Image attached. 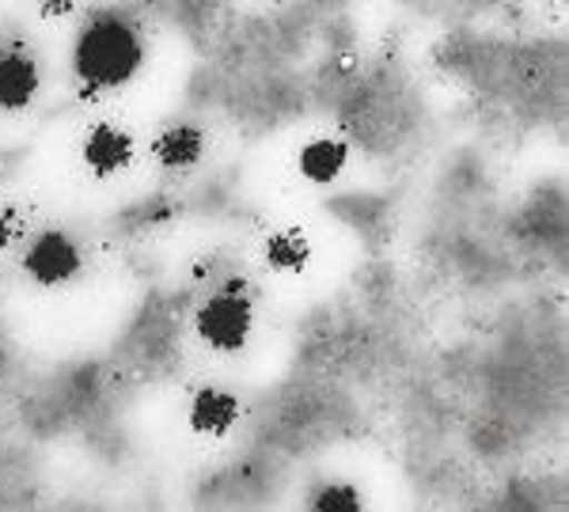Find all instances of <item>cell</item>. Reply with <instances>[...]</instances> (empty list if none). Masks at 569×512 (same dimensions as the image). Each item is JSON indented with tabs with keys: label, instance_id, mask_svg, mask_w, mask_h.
<instances>
[{
	"label": "cell",
	"instance_id": "1",
	"mask_svg": "<svg viewBox=\"0 0 569 512\" xmlns=\"http://www.w3.org/2000/svg\"><path fill=\"white\" fill-rule=\"evenodd\" d=\"M149 42L122 12H96L72 42V72L88 91H118L144 69Z\"/></svg>",
	"mask_w": 569,
	"mask_h": 512
},
{
	"label": "cell",
	"instance_id": "2",
	"mask_svg": "<svg viewBox=\"0 0 569 512\" xmlns=\"http://www.w3.org/2000/svg\"><path fill=\"white\" fill-rule=\"evenodd\" d=\"M194 331L213 353H240L254 334V304L240 281L217 289L194 312Z\"/></svg>",
	"mask_w": 569,
	"mask_h": 512
},
{
	"label": "cell",
	"instance_id": "3",
	"mask_svg": "<svg viewBox=\"0 0 569 512\" xmlns=\"http://www.w3.org/2000/svg\"><path fill=\"white\" fill-rule=\"evenodd\" d=\"M23 270L34 285L61 289L69 281H77L80 270H84V247L72 240L69 232H61V228H46V232H39L27 243Z\"/></svg>",
	"mask_w": 569,
	"mask_h": 512
},
{
	"label": "cell",
	"instance_id": "4",
	"mask_svg": "<svg viewBox=\"0 0 569 512\" xmlns=\"http://www.w3.org/2000/svg\"><path fill=\"white\" fill-rule=\"evenodd\" d=\"M42 66L23 46H0V114H20L39 99Z\"/></svg>",
	"mask_w": 569,
	"mask_h": 512
},
{
	"label": "cell",
	"instance_id": "5",
	"mask_svg": "<svg viewBox=\"0 0 569 512\" xmlns=\"http://www.w3.org/2000/svg\"><path fill=\"white\" fill-rule=\"evenodd\" d=\"M133 157H137V144L130 130H122V126H114V122H96L84 133V141H80V160H84V168L96 179L122 175L133 163Z\"/></svg>",
	"mask_w": 569,
	"mask_h": 512
},
{
	"label": "cell",
	"instance_id": "6",
	"mask_svg": "<svg viewBox=\"0 0 569 512\" xmlns=\"http://www.w3.org/2000/svg\"><path fill=\"white\" fill-rule=\"evenodd\" d=\"M149 152L163 171H190L206 160V133H201L194 122L163 126V130L156 133Z\"/></svg>",
	"mask_w": 569,
	"mask_h": 512
},
{
	"label": "cell",
	"instance_id": "7",
	"mask_svg": "<svg viewBox=\"0 0 569 512\" xmlns=\"http://www.w3.org/2000/svg\"><path fill=\"white\" fill-rule=\"evenodd\" d=\"M240 414H243L240 399H236L232 391H224V388H201V391H194V399H190V410H187L190 429L201 433V436L232 433L236 422H240Z\"/></svg>",
	"mask_w": 569,
	"mask_h": 512
},
{
	"label": "cell",
	"instance_id": "8",
	"mask_svg": "<svg viewBox=\"0 0 569 512\" xmlns=\"http://www.w3.org/2000/svg\"><path fill=\"white\" fill-rule=\"evenodd\" d=\"M346 160H350V144L338 141V137H311V141L300 144L297 168L300 175L316 187H327L346 171Z\"/></svg>",
	"mask_w": 569,
	"mask_h": 512
},
{
	"label": "cell",
	"instance_id": "9",
	"mask_svg": "<svg viewBox=\"0 0 569 512\" xmlns=\"http://www.w3.org/2000/svg\"><path fill=\"white\" fill-rule=\"evenodd\" d=\"M308 259H311V243L300 228H281V232H273L266 240V262H270V270L297 273L308 267Z\"/></svg>",
	"mask_w": 569,
	"mask_h": 512
},
{
	"label": "cell",
	"instance_id": "10",
	"mask_svg": "<svg viewBox=\"0 0 569 512\" xmlns=\"http://www.w3.org/2000/svg\"><path fill=\"white\" fill-rule=\"evenodd\" d=\"M311 509H319V512H357V509H365V498L353 486H346V482H327V486H319V493L311 498Z\"/></svg>",
	"mask_w": 569,
	"mask_h": 512
},
{
	"label": "cell",
	"instance_id": "11",
	"mask_svg": "<svg viewBox=\"0 0 569 512\" xmlns=\"http://www.w3.org/2000/svg\"><path fill=\"white\" fill-rule=\"evenodd\" d=\"M16 235H20V217H16L12 209H0V251L12 247Z\"/></svg>",
	"mask_w": 569,
	"mask_h": 512
},
{
	"label": "cell",
	"instance_id": "12",
	"mask_svg": "<svg viewBox=\"0 0 569 512\" xmlns=\"http://www.w3.org/2000/svg\"><path fill=\"white\" fill-rule=\"evenodd\" d=\"M42 16H50V20H53V16H69L72 12V0H42Z\"/></svg>",
	"mask_w": 569,
	"mask_h": 512
},
{
	"label": "cell",
	"instance_id": "13",
	"mask_svg": "<svg viewBox=\"0 0 569 512\" xmlns=\"http://www.w3.org/2000/svg\"><path fill=\"white\" fill-rule=\"evenodd\" d=\"M281 4H289V0H281Z\"/></svg>",
	"mask_w": 569,
	"mask_h": 512
}]
</instances>
